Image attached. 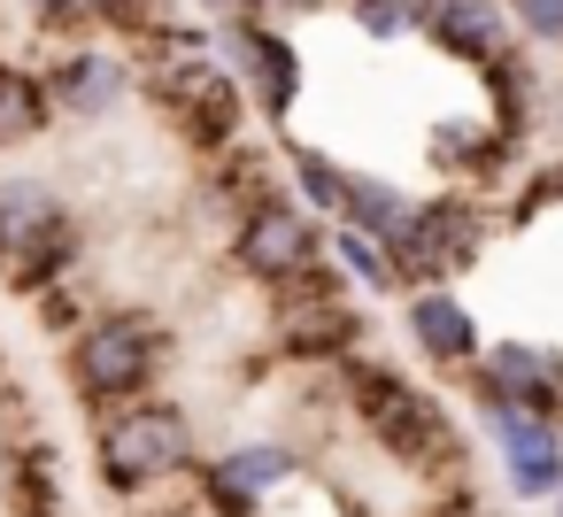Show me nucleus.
I'll use <instances>...</instances> for the list:
<instances>
[{
	"instance_id": "nucleus-5",
	"label": "nucleus",
	"mask_w": 563,
	"mask_h": 517,
	"mask_svg": "<svg viewBox=\"0 0 563 517\" xmlns=\"http://www.w3.org/2000/svg\"><path fill=\"white\" fill-rule=\"evenodd\" d=\"M232 263H240V278L286 294V286H301L309 271L332 263V224L294 194H263V201H247V217L232 232Z\"/></svg>"
},
{
	"instance_id": "nucleus-8",
	"label": "nucleus",
	"mask_w": 563,
	"mask_h": 517,
	"mask_svg": "<svg viewBox=\"0 0 563 517\" xmlns=\"http://www.w3.org/2000/svg\"><path fill=\"white\" fill-rule=\"evenodd\" d=\"M471 402L478 409H532L563 425V355L548 340H486L471 363Z\"/></svg>"
},
{
	"instance_id": "nucleus-19",
	"label": "nucleus",
	"mask_w": 563,
	"mask_h": 517,
	"mask_svg": "<svg viewBox=\"0 0 563 517\" xmlns=\"http://www.w3.org/2000/svg\"><path fill=\"white\" fill-rule=\"evenodd\" d=\"M525 47H563V0H509Z\"/></svg>"
},
{
	"instance_id": "nucleus-21",
	"label": "nucleus",
	"mask_w": 563,
	"mask_h": 517,
	"mask_svg": "<svg viewBox=\"0 0 563 517\" xmlns=\"http://www.w3.org/2000/svg\"><path fill=\"white\" fill-rule=\"evenodd\" d=\"M32 24L55 32V40H78V32H93L101 16H93V0H32Z\"/></svg>"
},
{
	"instance_id": "nucleus-6",
	"label": "nucleus",
	"mask_w": 563,
	"mask_h": 517,
	"mask_svg": "<svg viewBox=\"0 0 563 517\" xmlns=\"http://www.w3.org/2000/svg\"><path fill=\"white\" fill-rule=\"evenodd\" d=\"M486 209L471 194H440V201H417L409 232L394 240V271H401V294L417 286H455L478 255H486Z\"/></svg>"
},
{
	"instance_id": "nucleus-25",
	"label": "nucleus",
	"mask_w": 563,
	"mask_h": 517,
	"mask_svg": "<svg viewBox=\"0 0 563 517\" xmlns=\"http://www.w3.org/2000/svg\"><path fill=\"white\" fill-rule=\"evenodd\" d=\"M532 201H563V163H555L548 178H532V194H525V209H532Z\"/></svg>"
},
{
	"instance_id": "nucleus-3",
	"label": "nucleus",
	"mask_w": 563,
	"mask_h": 517,
	"mask_svg": "<svg viewBox=\"0 0 563 517\" xmlns=\"http://www.w3.org/2000/svg\"><path fill=\"white\" fill-rule=\"evenodd\" d=\"M163 324L140 317V309H109L93 317L78 340H70V386L86 409H124V402H147L155 371H163Z\"/></svg>"
},
{
	"instance_id": "nucleus-27",
	"label": "nucleus",
	"mask_w": 563,
	"mask_h": 517,
	"mask_svg": "<svg viewBox=\"0 0 563 517\" xmlns=\"http://www.w3.org/2000/svg\"><path fill=\"white\" fill-rule=\"evenodd\" d=\"M548 517H563V494H555V502H548Z\"/></svg>"
},
{
	"instance_id": "nucleus-7",
	"label": "nucleus",
	"mask_w": 563,
	"mask_h": 517,
	"mask_svg": "<svg viewBox=\"0 0 563 517\" xmlns=\"http://www.w3.org/2000/svg\"><path fill=\"white\" fill-rule=\"evenodd\" d=\"M217 55H224V70L240 78V94H247L255 117H271V124L294 117V101H301V47H294L286 32H271V16L217 24Z\"/></svg>"
},
{
	"instance_id": "nucleus-20",
	"label": "nucleus",
	"mask_w": 563,
	"mask_h": 517,
	"mask_svg": "<svg viewBox=\"0 0 563 517\" xmlns=\"http://www.w3.org/2000/svg\"><path fill=\"white\" fill-rule=\"evenodd\" d=\"M347 24H355L363 40H378V47H394V40H409V32H417L401 9H386V0H347Z\"/></svg>"
},
{
	"instance_id": "nucleus-18",
	"label": "nucleus",
	"mask_w": 563,
	"mask_h": 517,
	"mask_svg": "<svg viewBox=\"0 0 563 517\" xmlns=\"http://www.w3.org/2000/svg\"><path fill=\"white\" fill-rule=\"evenodd\" d=\"M286 178H294V201H309L324 224H340V201H347V170L324 155V147H286Z\"/></svg>"
},
{
	"instance_id": "nucleus-12",
	"label": "nucleus",
	"mask_w": 563,
	"mask_h": 517,
	"mask_svg": "<svg viewBox=\"0 0 563 517\" xmlns=\"http://www.w3.org/2000/svg\"><path fill=\"white\" fill-rule=\"evenodd\" d=\"M401 332H409V348H417L424 363H440V371H471V363L486 355L478 309H471L455 286H417V294H401Z\"/></svg>"
},
{
	"instance_id": "nucleus-9",
	"label": "nucleus",
	"mask_w": 563,
	"mask_h": 517,
	"mask_svg": "<svg viewBox=\"0 0 563 517\" xmlns=\"http://www.w3.org/2000/svg\"><path fill=\"white\" fill-rule=\"evenodd\" d=\"M478 432L501 463L509 502H555L563 494V425L532 409H478Z\"/></svg>"
},
{
	"instance_id": "nucleus-17",
	"label": "nucleus",
	"mask_w": 563,
	"mask_h": 517,
	"mask_svg": "<svg viewBox=\"0 0 563 517\" xmlns=\"http://www.w3.org/2000/svg\"><path fill=\"white\" fill-rule=\"evenodd\" d=\"M332 271H340L355 294H401L394 248H386V240H371V232H347V224H332Z\"/></svg>"
},
{
	"instance_id": "nucleus-24",
	"label": "nucleus",
	"mask_w": 563,
	"mask_h": 517,
	"mask_svg": "<svg viewBox=\"0 0 563 517\" xmlns=\"http://www.w3.org/2000/svg\"><path fill=\"white\" fill-rule=\"evenodd\" d=\"M386 9H401V16H409V24H417V32H424V24H432V16H440V9H448V0H386Z\"/></svg>"
},
{
	"instance_id": "nucleus-23",
	"label": "nucleus",
	"mask_w": 563,
	"mask_h": 517,
	"mask_svg": "<svg viewBox=\"0 0 563 517\" xmlns=\"http://www.w3.org/2000/svg\"><path fill=\"white\" fill-rule=\"evenodd\" d=\"M209 24H240V16H271V0H201Z\"/></svg>"
},
{
	"instance_id": "nucleus-11",
	"label": "nucleus",
	"mask_w": 563,
	"mask_h": 517,
	"mask_svg": "<svg viewBox=\"0 0 563 517\" xmlns=\"http://www.w3.org/2000/svg\"><path fill=\"white\" fill-rule=\"evenodd\" d=\"M294 479H301V448H286V440H232L224 455L201 463V494L217 517H255Z\"/></svg>"
},
{
	"instance_id": "nucleus-22",
	"label": "nucleus",
	"mask_w": 563,
	"mask_h": 517,
	"mask_svg": "<svg viewBox=\"0 0 563 517\" xmlns=\"http://www.w3.org/2000/svg\"><path fill=\"white\" fill-rule=\"evenodd\" d=\"M93 16H101V24H147L155 0H93Z\"/></svg>"
},
{
	"instance_id": "nucleus-2",
	"label": "nucleus",
	"mask_w": 563,
	"mask_h": 517,
	"mask_svg": "<svg viewBox=\"0 0 563 517\" xmlns=\"http://www.w3.org/2000/svg\"><path fill=\"white\" fill-rule=\"evenodd\" d=\"M340 371H347L355 417L371 425V440H378L394 463H409V471H448V463H463V432H455V417H448L440 394H424V386H409L401 371L363 363V355H347Z\"/></svg>"
},
{
	"instance_id": "nucleus-14",
	"label": "nucleus",
	"mask_w": 563,
	"mask_h": 517,
	"mask_svg": "<svg viewBox=\"0 0 563 517\" xmlns=\"http://www.w3.org/2000/svg\"><path fill=\"white\" fill-rule=\"evenodd\" d=\"M424 40H432L448 63H471L478 78L525 47V40H517V16H509V0H448V9L424 24Z\"/></svg>"
},
{
	"instance_id": "nucleus-15",
	"label": "nucleus",
	"mask_w": 563,
	"mask_h": 517,
	"mask_svg": "<svg viewBox=\"0 0 563 517\" xmlns=\"http://www.w3.org/2000/svg\"><path fill=\"white\" fill-rule=\"evenodd\" d=\"M409 217H417V194L409 186H394V178H378V170H347V201H340V224L347 232H371V240H401L409 232Z\"/></svg>"
},
{
	"instance_id": "nucleus-26",
	"label": "nucleus",
	"mask_w": 563,
	"mask_h": 517,
	"mask_svg": "<svg viewBox=\"0 0 563 517\" xmlns=\"http://www.w3.org/2000/svg\"><path fill=\"white\" fill-rule=\"evenodd\" d=\"M317 9H332V0H271V16H317Z\"/></svg>"
},
{
	"instance_id": "nucleus-16",
	"label": "nucleus",
	"mask_w": 563,
	"mask_h": 517,
	"mask_svg": "<svg viewBox=\"0 0 563 517\" xmlns=\"http://www.w3.org/2000/svg\"><path fill=\"white\" fill-rule=\"evenodd\" d=\"M47 117H63L55 94H47V78L0 63V147H32V140L47 132Z\"/></svg>"
},
{
	"instance_id": "nucleus-13",
	"label": "nucleus",
	"mask_w": 563,
	"mask_h": 517,
	"mask_svg": "<svg viewBox=\"0 0 563 517\" xmlns=\"http://www.w3.org/2000/svg\"><path fill=\"white\" fill-rule=\"evenodd\" d=\"M47 94H55V109L63 117H117L124 101H132V63L117 55V47H63L47 70Z\"/></svg>"
},
{
	"instance_id": "nucleus-1",
	"label": "nucleus",
	"mask_w": 563,
	"mask_h": 517,
	"mask_svg": "<svg viewBox=\"0 0 563 517\" xmlns=\"http://www.w3.org/2000/svg\"><path fill=\"white\" fill-rule=\"evenodd\" d=\"M201 463H209V455H201V440H194V417H186L178 402H163V394L124 402V409H109V417L93 425V479H101L109 494H147V486L186 479V471H201Z\"/></svg>"
},
{
	"instance_id": "nucleus-4",
	"label": "nucleus",
	"mask_w": 563,
	"mask_h": 517,
	"mask_svg": "<svg viewBox=\"0 0 563 517\" xmlns=\"http://www.w3.org/2000/svg\"><path fill=\"white\" fill-rule=\"evenodd\" d=\"M70 263H78V217H70V201L47 178L9 170V178H0V271L40 294V286H63Z\"/></svg>"
},
{
	"instance_id": "nucleus-10",
	"label": "nucleus",
	"mask_w": 563,
	"mask_h": 517,
	"mask_svg": "<svg viewBox=\"0 0 563 517\" xmlns=\"http://www.w3.org/2000/svg\"><path fill=\"white\" fill-rule=\"evenodd\" d=\"M163 117H170L186 140H201V147H232V132H240V117H247V94H240V78L224 70V55H178V63L163 70Z\"/></svg>"
}]
</instances>
